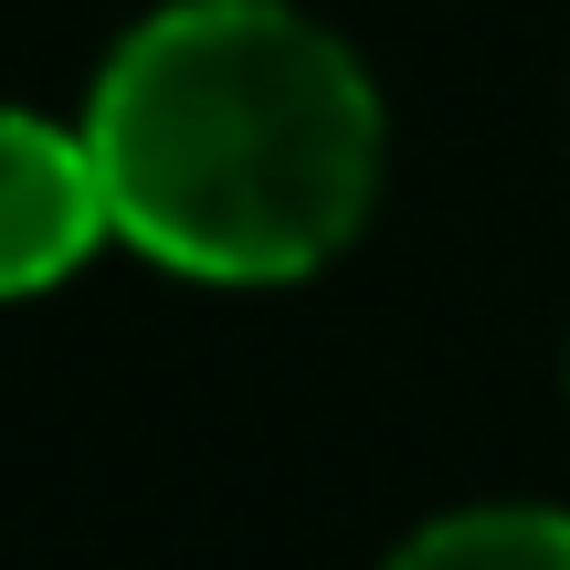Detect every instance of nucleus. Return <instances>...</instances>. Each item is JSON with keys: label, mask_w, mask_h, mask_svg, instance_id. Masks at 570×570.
Returning a JSON list of instances; mask_svg holds the SVG:
<instances>
[{"label": "nucleus", "mask_w": 570, "mask_h": 570, "mask_svg": "<svg viewBox=\"0 0 570 570\" xmlns=\"http://www.w3.org/2000/svg\"><path fill=\"white\" fill-rule=\"evenodd\" d=\"M85 148L138 254L202 285H285L370 223L381 96L285 0H169L106 53Z\"/></svg>", "instance_id": "f257e3e1"}, {"label": "nucleus", "mask_w": 570, "mask_h": 570, "mask_svg": "<svg viewBox=\"0 0 570 570\" xmlns=\"http://www.w3.org/2000/svg\"><path fill=\"white\" fill-rule=\"evenodd\" d=\"M106 233H117V212H106V180H96L85 127H53V117L0 106V306L63 285Z\"/></svg>", "instance_id": "f03ea898"}, {"label": "nucleus", "mask_w": 570, "mask_h": 570, "mask_svg": "<svg viewBox=\"0 0 570 570\" xmlns=\"http://www.w3.org/2000/svg\"><path fill=\"white\" fill-rule=\"evenodd\" d=\"M381 570H570V518L560 508H465L402 539Z\"/></svg>", "instance_id": "7ed1b4c3"}]
</instances>
